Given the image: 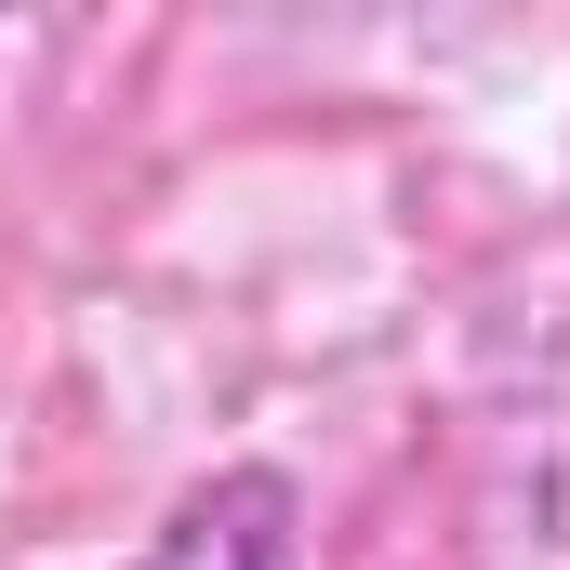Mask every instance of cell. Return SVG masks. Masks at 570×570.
<instances>
[{
  "mask_svg": "<svg viewBox=\"0 0 570 570\" xmlns=\"http://www.w3.org/2000/svg\"><path fill=\"white\" fill-rule=\"evenodd\" d=\"M292 518L305 504H292L279 464H226L146 531V570H292Z\"/></svg>",
  "mask_w": 570,
  "mask_h": 570,
  "instance_id": "1",
  "label": "cell"
}]
</instances>
